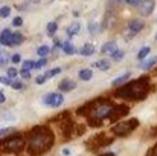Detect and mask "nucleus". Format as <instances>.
Returning a JSON list of instances; mask_svg holds the SVG:
<instances>
[{
  "mask_svg": "<svg viewBox=\"0 0 157 156\" xmlns=\"http://www.w3.org/2000/svg\"><path fill=\"white\" fill-rule=\"evenodd\" d=\"M28 152L32 156H38L48 152L53 144V133L48 127H34L28 133Z\"/></svg>",
  "mask_w": 157,
  "mask_h": 156,
  "instance_id": "obj_1",
  "label": "nucleus"
},
{
  "mask_svg": "<svg viewBox=\"0 0 157 156\" xmlns=\"http://www.w3.org/2000/svg\"><path fill=\"white\" fill-rule=\"evenodd\" d=\"M148 90H150V81H148L147 77H144V78H139V80L131 81L130 84H125L124 87H121L116 92V97L125 98V100L139 101V100L147 97Z\"/></svg>",
  "mask_w": 157,
  "mask_h": 156,
  "instance_id": "obj_2",
  "label": "nucleus"
},
{
  "mask_svg": "<svg viewBox=\"0 0 157 156\" xmlns=\"http://www.w3.org/2000/svg\"><path fill=\"white\" fill-rule=\"evenodd\" d=\"M23 147H25V139L20 135H14L0 141V152L15 153V152H21Z\"/></svg>",
  "mask_w": 157,
  "mask_h": 156,
  "instance_id": "obj_3",
  "label": "nucleus"
},
{
  "mask_svg": "<svg viewBox=\"0 0 157 156\" xmlns=\"http://www.w3.org/2000/svg\"><path fill=\"white\" fill-rule=\"evenodd\" d=\"M139 126V121L137 119H130V121H124V122H117L116 126H113L111 132L117 136H127L130 135L136 127Z\"/></svg>",
  "mask_w": 157,
  "mask_h": 156,
  "instance_id": "obj_4",
  "label": "nucleus"
},
{
  "mask_svg": "<svg viewBox=\"0 0 157 156\" xmlns=\"http://www.w3.org/2000/svg\"><path fill=\"white\" fill-rule=\"evenodd\" d=\"M111 138H105V135H98V136H95L93 139H90L89 142H87V146L92 149V150H96V149H99V147H104V146H108V144H111Z\"/></svg>",
  "mask_w": 157,
  "mask_h": 156,
  "instance_id": "obj_5",
  "label": "nucleus"
},
{
  "mask_svg": "<svg viewBox=\"0 0 157 156\" xmlns=\"http://www.w3.org/2000/svg\"><path fill=\"white\" fill-rule=\"evenodd\" d=\"M64 101V97L61 94H48L44 98H43V103L49 107H58L61 106Z\"/></svg>",
  "mask_w": 157,
  "mask_h": 156,
  "instance_id": "obj_6",
  "label": "nucleus"
},
{
  "mask_svg": "<svg viewBox=\"0 0 157 156\" xmlns=\"http://www.w3.org/2000/svg\"><path fill=\"white\" fill-rule=\"evenodd\" d=\"M128 110H130V109H128L127 106H114L108 118H110V121H116V119L125 116V115L128 113Z\"/></svg>",
  "mask_w": 157,
  "mask_h": 156,
  "instance_id": "obj_7",
  "label": "nucleus"
},
{
  "mask_svg": "<svg viewBox=\"0 0 157 156\" xmlns=\"http://www.w3.org/2000/svg\"><path fill=\"white\" fill-rule=\"evenodd\" d=\"M154 6H156V2L154 0H142L139 3V12L142 15H150L153 12Z\"/></svg>",
  "mask_w": 157,
  "mask_h": 156,
  "instance_id": "obj_8",
  "label": "nucleus"
},
{
  "mask_svg": "<svg viewBox=\"0 0 157 156\" xmlns=\"http://www.w3.org/2000/svg\"><path fill=\"white\" fill-rule=\"evenodd\" d=\"M58 87H59V90H63V92H69V90H73V89L76 87V83H75L73 80H70V78H66V80H63V81L58 84Z\"/></svg>",
  "mask_w": 157,
  "mask_h": 156,
  "instance_id": "obj_9",
  "label": "nucleus"
},
{
  "mask_svg": "<svg viewBox=\"0 0 157 156\" xmlns=\"http://www.w3.org/2000/svg\"><path fill=\"white\" fill-rule=\"evenodd\" d=\"M11 37H12V32H11L9 29H3V32L0 34V43L5 45V46H9Z\"/></svg>",
  "mask_w": 157,
  "mask_h": 156,
  "instance_id": "obj_10",
  "label": "nucleus"
},
{
  "mask_svg": "<svg viewBox=\"0 0 157 156\" xmlns=\"http://www.w3.org/2000/svg\"><path fill=\"white\" fill-rule=\"evenodd\" d=\"M25 37L20 34V32H12V37H11V42H9V46H18L20 43H23Z\"/></svg>",
  "mask_w": 157,
  "mask_h": 156,
  "instance_id": "obj_11",
  "label": "nucleus"
},
{
  "mask_svg": "<svg viewBox=\"0 0 157 156\" xmlns=\"http://www.w3.org/2000/svg\"><path fill=\"white\" fill-rule=\"evenodd\" d=\"M144 28V20H133L131 23H130V31L131 32H139L140 29Z\"/></svg>",
  "mask_w": 157,
  "mask_h": 156,
  "instance_id": "obj_12",
  "label": "nucleus"
},
{
  "mask_svg": "<svg viewBox=\"0 0 157 156\" xmlns=\"http://www.w3.org/2000/svg\"><path fill=\"white\" fill-rule=\"evenodd\" d=\"M130 75H131L130 72H125L124 75H121V77H117V78H114V80L111 81V84H113V86H119V84H122V83H125V81H127V80L130 78Z\"/></svg>",
  "mask_w": 157,
  "mask_h": 156,
  "instance_id": "obj_13",
  "label": "nucleus"
},
{
  "mask_svg": "<svg viewBox=\"0 0 157 156\" xmlns=\"http://www.w3.org/2000/svg\"><path fill=\"white\" fill-rule=\"evenodd\" d=\"M79 54H81V55H93V54H95V46L90 45V43H87V45H84V46L81 48Z\"/></svg>",
  "mask_w": 157,
  "mask_h": 156,
  "instance_id": "obj_14",
  "label": "nucleus"
},
{
  "mask_svg": "<svg viewBox=\"0 0 157 156\" xmlns=\"http://www.w3.org/2000/svg\"><path fill=\"white\" fill-rule=\"evenodd\" d=\"M154 64H157V57H153V58H150V60L144 61V63L140 64V69H144V70H148V69H150V67H153Z\"/></svg>",
  "mask_w": 157,
  "mask_h": 156,
  "instance_id": "obj_15",
  "label": "nucleus"
},
{
  "mask_svg": "<svg viewBox=\"0 0 157 156\" xmlns=\"http://www.w3.org/2000/svg\"><path fill=\"white\" fill-rule=\"evenodd\" d=\"M92 77H93V74H92L90 69H81V70H79V78H81L82 81H89Z\"/></svg>",
  "mask_w": 157,
  "mask_h": 156,
  "instance_id": "obj_16",
  "label": "nucleus"
},
{
  "mask_svg": "<svg viewBox=\"0 0 157 156\" xmlns=\"http://www.w3.org/2000/svg\"><path fill=\"white\" fill-rule=\"evenodd\" d=\"M78 31H79V23H73V25H70L67 28V35L69 37H73V35L78 34Z\"/></svg>",
  "mask_w": 157,
  "mask_h": 156,
  "instance_id": "obj_17",
  "label": "nucleus"
},
{
  "mask_svg": "<svg viewBox=\"0 0 157 156\" xmlns=\"http://www.w3.org/2000/svg\"><path fill=\"white\" fill-rule=\"evenodd\" d=\"M61 48H63V51L66 52L67 55H73V54H75V48H73V45H72L70 42H66Z\"/></svg>",
  "mask_w": 157,
  "mask_h": 156,
  "instance_id": "obj_18",
  "label": "nucleus"
},
{
  "mask_svg": "<svg viewBox=\"0 0 157 156\" xmlns=\"http://www.w3.org/2000/svg\"><path fill=\"white\" fill-rule=\"evenodd\" d=\"M102 54H107V52H113L116 51V45H114V42H108V43H105L104 46H102Z\"/></svg>",
  "mask_w": 157,
  "mask_h": 156,
  "instance_id": "obj_19",
  "label": "nucleus"
},
{
  "mask_svg": "<svg viewBox=\"0 0 157 156\" xmlns=\"http://www.w3.org/2000/svg\"><path fill=\"white\" fill-rule=\"evenodd\" d=\"M95 67H99L101 70H107V69L110 67V61H107V60H101V61L95 63Z\"/></svg>",
  "mask_w": 157,
  "mask_h": 156,
  "instance_id": "obj_20",
  "label": "nucleus"
},
{
  "mask_svg": "<svg viewBox=\"0 0 157 156\" xmlns=\"http://www.w3.org/2000/svg\"><path fill=\"white\" fill-rule=\"evenodd\" d=\"M59 72H61V69H59V67H55V69H52V70H49V72L44 74V78H46V80H48V78H52L55 75H58Z\"/></svg>",
  "mask_w": 157,
  "mask_h": 156,
  "instance_id": "obj_21",
  "label": "nucleus"
},
{
  "mask_svg": "<svg viewBox=\"0 0 157 156\" xmlns=\"http://www.w3.org/2000/svg\"><path fill=\"white\" fill-rule=\"evenodd\" d=\"M111 57L114 61H121L124 58V51H113L111 52Z\"/></svg>",
  "mask_w": 157,
  "mask_h": 156,
  "instance_id": "obj_22",
  "label": "nucleus"
},
{
  "mask_svg": "<svg viewBox=\"0 0 157 156\" xmlns=\"http://www.w3.org/2000/svg\"><path fill=\"white\" fill-rule=\"evenodd\" d=\"M56 29H58V26H56L55 22H51V23L48 25V34H49V35H53V34L56 32Z\"/></svg>",
  "mask_w": 157,
  "mask_h": 156,
  "instance_id": "obj_23",
  "label": "nucleus"
},
{
  "mask_svg": "<svg viewBox=\"0 0 157 156\" xmlns=\"http://www.w3.org/2000/svg\"><path fill=\"white\" fill-rule=\"evenodd\" d=\"M148 54H150V48H144V49H140V51H139L137 58H139V60H145Z\"/></svg>",
  "mask_w": 157,
  "mask_h": 156,
  "instance_id": "obj_24",
  "label": "nucleus"
},
{
  "mask_svg": "<svg viewBox=\"0 0 157 156\" xmlns=\"http://www.w3.org/2000/svg\"><path fill=\"white\" fill-rule=\"evenodd\" d=\"M37 52H38V55H40L41 58H44V57L49 54V48H48V46H40Z\"/></svg>",
  "mask_w": 157,
  "mask_h": 156,
  "instance_id": "obj_25",
  "label": "nucleus"
},
{
  "mask_svg": "<svg viewBox=\"0 0 157 156\" xmlns=\"http://www.w3.org/2000/svg\"><path fill=\"white\" fill-rule=\"evenodd\" d=\"M34 64H35V63H34V61H31V60L25 61V63H23V70H28V72H29V70H32V69H34Z\"/></svg>",
  "mask_w": 157,
  "mask_h": 156,
  "instance_id": "obj_26",
  "label": "nucleus"
},
{
  "mask_svg": "<svg viewBox=\"0 0 157 156\" xmlns=\"http://www.w3.org/2000/svg\"><path fill=\"white\" fill-rule=\"evenodd\" d=\"M11 14V8L9 6H3V8H0V17H8Z\"/></svg>",
  "mask_w": 157,
  "mask_h": 156,
  "instance_id": "obj_27",
  "label": "nucleus"
},
{
  "mask_svg": "<svg viewBox=\"0 0 157 156\" xmlns=\"http://www.w3.org/2000/svg\"><path fill=\"white\" fill-rule=\"evenodd\" d=\"M46 63H48V60H46V58H40V60L34 64V67H35V69H41V67H44V66H46Z\"/></svg>",
  "mask_w": 157,
  "mask_h": 156,
  "instance_id": "obj_28",
  "label": "nucleus"
},
{
  "mask_svg": "<svg viewBox=\"0 0 157 156\" xmlns=\"http://www.w3.org/2000/svg\"><path fill=\"white\" fill-rule=\"evenodd\" d=\"M0 83L2 84H6V86H11L12 84V80L9 77H0Z\"/></svg>",
  "mask_w": 157,
  "mask_h": 156,
  "instance_id": "obj_29",
  "label": "nucleus"
},
{
  "mask_svg": "<svg viewBox=\"0 0 157 156\" xmlns=\"http://www.w3.org/2000/svg\"><path fill=\"white\" fill-rule=\"evenodd\" d=\"M17 74H18V72H17V69H15V67H9V69H8V77H9V78L17 77Z\"/></svg>",
  "mask_w": 157,
  "mask_h": 156,
  "instance_id": "obj_30",
  "label": "nucleus"
},
{
  "mask_svg": "<svg viewBox=\"0 0 157 156\" xmlns=\"http://www.w3.org/2000/svg\"><path fill=\"white\" fill-rule=\"evenodd\" d=\"M147 156H157V144L154 146V147H151V149L148 150V153H147Z\"/></svg>",
  "mask_w": 157,
  "mask_h": 156,
  "instance_id": "obj_31",
  "label": "nucleus"
},
{
  "mask_svg": "<svg viewBox=\"0 0 157 156\" xmlns=\"http://www.w3.org/2000/svg\"><path fill=\"white\" fill-rule=\"evenodd\" d=\"M46 81H48V80L44 78V75H38V77L35 78V83H37V84H43V83H46Z\"/></svg>",
  "mask_w": 157,
  "mask_h": 156,
  "instance_id": "obj_32",
  "label": "nucleus"
},
{
  "mask_svg": "<svg viewBox=\"0 0 157 156\" xmlns=\"http://www.w3.org/2000/svg\"><path fill=\"white\" fill-rule=\"evenodd\" d=\"M89 29H90L92 34H96V31H98V25H96V23H90V25H89Z\"/></svg>",
  "mask_w": 157,
  "mask_h": 156,
  "instance_id": "obj_33",
  "label": "nucleus"
},
{
  "mask_svg": "<svg viewBox=\"0 0 157 156\" xmlns=\"http://www.w3.org/2000/svg\"><path fill=\"white\" fill-rule=\"evenodd\" d=\"M11 86H12V89H15V90H18V89H21V87H23V84H21L20 81H12V84H11Z\"/></svg>",
  "mask_w": 157,
  "mask_h": 156,
  "instance_id": "obj_34",
  "label": "nucleus"
},
{
  "mask_svg": "<svg viewBox=\"0 0 157 156\" xmlns=\"http://www.w3.org/2000/svg\"><path fill=\"white\" fill-rule=\"evenodd\" d=\"M21 23H23V20H21L20 17H15V18L12 20V25H14V26H21Z\"/></svg>",
  "mask_w": 157,
  "mask_h": 156,
  "instance_id": "obj_35",
  "label": "nucleus"
},
{
  "mask_svg": "<svg viewBox=\"0 0 157 156\" xmlns=\"http://www.w3.org/2000/svg\"><path fill=\"white\" fill-rule=\"evenodd\" d=\"M11 132H14V129H0V136L8 135V133H11Z\"/></svg>",
  "mask_w": 157,
  "mask_h": 156,
  "instance_id": "obj_36",
  "label": "nucleus"
},
{
  "mask_svg": "<svg viewBox=\"0 0 157 156\" xmlns=\"http://www.w3.org/2000/svg\"><path fill=\"white\" fill-rule=\"evenodd\" d=\"M11 60H12V63H18V61L21 60V57H20V54H14Z\"/></svg>",
  "mask_w": 157,
  "mask_h": 156,
  "instance_id": "obj_37",
  "label": "nucleus"
},
{
  "mask_svg": "<svg viewBox=\"0 0 157 156\" xmlns=\"http://www.w3.org/2000/svg\"><path fill=\"white\" fill-rule=\"evenodd\" d=\"M63 155L64 156H72V149H63Z\"/></svg>",
  "mask_w": 157,
  "mask_h": 156,
  "instance_id": "obj_38",
  "label": "nucleus"
},
{
  "mask_svg": "<svg viewBox=\"0 0 157 156\" xmlns=\"http://www.w3.org/2000/svg\"><path fill=\"white\" fill-rule=\"evenodd\" d=\"M20 75H21L23 78H29V77H31V74H29L28 70H23V69H21V72H20Z\"/></svg>",
  "mask_w": 157,
  "mask_h": 156,
  "instance_id": "obj_39",
  "label": "nucleus"
},
{
  "mask_svg": "<svg viewBox=\"0 0 157 156\" xmlns=\"http://www.w3.org/2000/svg\"><path fill=\"white\" fill-rule=\"evenodd\" d=\"M5 61H6V55L5 54H0V66L5 64Z\"/></svg>",
  "mask_w": 157,
  "mask_h": 156,
  "instance_id": "obj_40",
  "label": "nucleus"
},
{
  "mask_svg": "<svg viewBox=\"0 0 157 156\" xmlns=\"http://www.w3.org/2000/svg\"><path fill=\"white\" fill-rule=\"evenodd\" d=\"M127 3H130V5H139L142 0H125Z\"/></svg>",
  "mask_w": 157,
  "mask_h": 156,
  "instance_id": "obj_41",
  "label": "nucleus"
},
{
  "mask_svg": "<svg viewBox=\"0 0 157 156\" xmlns=\"http://www.w3.org/2000/svg\"><path fill=\"white\" fill-rule=\"evenodd\" d=\"M63 45H61V42L59 40H55V48H61Z\"/></svg>",
  "mask_w": 157,
  "mask_h": 156,
  "instance_id": "obj_42",
  "label": "nucleus"
},
{
  "mask_svg": "<svg viewBox=\"0 0 157 156\" xmlns=\"http://www.w3.org/2000/svg\"><path fill=\"white\" fill-rule=\"evenodd\" d=\"M3 101H5V95L0 92V103H3Z\"/></svg>",
  "mask_w": 157,
  "mask_h": 156,
  "instance_id": "obj_43",
  "label": "nucleus"
},
{
  "mask_svg": "<svg viewBox=\"0 0 157 156\" xmlns=\"http://www.w3.org/2000/svg\"><path fill=\"white\" fill-rule=\"evenodd\" d=\"M102 156H114V153H105V155H102Z\"/></svg>",
  "mask_w": 157,
  "mask_h": 156,
  "instance_id": "obj_44",
  "label": "nucleus"
}]
</instances>
